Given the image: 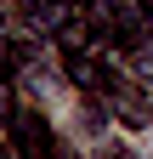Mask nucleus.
<instances>
[{
    "label": "nucleus",
    "mask_w": 153,
    "mask_h": 159,
    "mask_svg": "<svg viewBox=\"0 0 153 159\" xmlns=\"http://www.w3.org/2000/svg\"><path fill=\"white\" fill-rule=\"evenodd\" d=\"M142 68H147V74H153V57H142Z\"/></svg>",
    "instance_id": "3"
},
{
    "label": "nucleus",
    "mask_w": 153,
    "mask_h": 159,
    "mask_svg": "<svg viewBox=\"0 0 153 159\" xmlns=\"http://www.w3.org/2000/svg\"><path fill=\"white\" fill-rule=\"evenodd\" d=\"M0 159H17V153H0Z\"/></svg>",
    "instance_id": "4"
},
{
    "label": "nucleus",
    "mask_w": 153,
    "mask_h": 159,
    "mask_svg": "<svg viewBox=\"0 0 153 159\" xmlns=\"http://www.w3.org/2000/svg\"><path fill=\"white\" fill-rule=\"evenodd\" d=\"M11 136H17V148H23L28 159H57V136H51L34 114H17V119H11Z\"/></svg>",
    "instance_id": "1"
},
{
    "label": "nucleus",
    "mask_w": 153,
    "mask_h": 159,
    "mask_svg": "<svg viewBox=\"0 0 153 159\" xmlns=\"http://www.w3.org/2000/svg\"><path fill=\"white\" fill-rule=\"evenodd\" d=\"M113 108H119L125 119H136V125H142V119L153 114V102H147V97H142V91H130V85H125V80H119V91H113Z\"/></svg>",
    "instance_id": "2"
}]
</instances>
